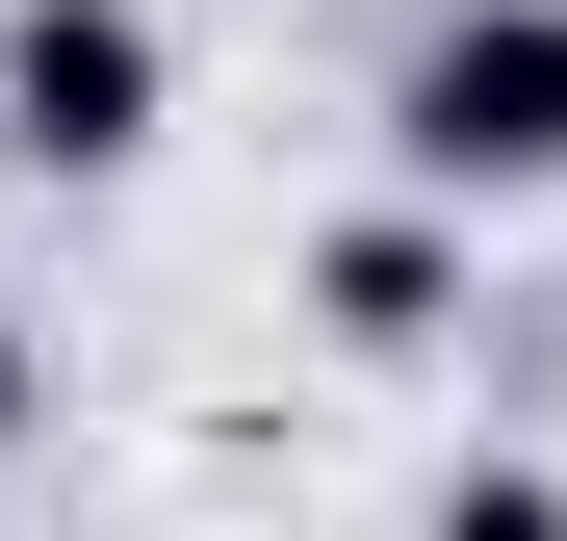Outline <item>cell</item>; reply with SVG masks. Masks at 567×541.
Masks as SVG:
<instances>
[{"label": "cell", "mask_w": 567, "mask_h": 541, "mask_svg": "<svg viewBox=\"0 0 567 541\" xmlns=\"http://www.w3.org/2000/svg\"><path fill=\"white\" fill-rule=\"evenodd\" d=\"M388 180H439V207H567V0H439L388 52Z\"/></svg>", "instance_id": "cell-1"}, {"label": "cell", "mask_w": 567, "mask_h": 541, "mask_svg": "<svg viewBox=\"0 0 567 541\" xmlns=\"http://www.w3.org/2000/svg\"><path fill=\"white\" fill-rule=\"evenodd\" d=\"M181 129V27L155 0H0V155L27 180H130Z\"/></svg>", "instance_id": "cell-2"}, {"label": "cell", "mask_w": 567, "mask_h": 541, "mask_svg": "<svg viewBox=\"0 0 567 541\" xmlns=\"http://www.w3.org/2000/svg\"><path fill=\"white\" fill-rule=\"evenodd\" d=\"M464 232H491V207H439V180L336 207V232H310V335H361V361H439V335H464V284H491Z\"/></svg>", "instance_id": "cell-3"}, {"label": "cell", "mask_w": 567, "mask_h": 541, "mask_svg": "<svg viewBox=\"0 0 567 541\" xmlns=\"http://www.w3.org/2000/svg\"><path fill=\"white\" fill-rule=\"evenodd\" d=\"M0 438H27V310H0Z\"/></svg>", "instance_id": "cell-4"}]
</instances>
